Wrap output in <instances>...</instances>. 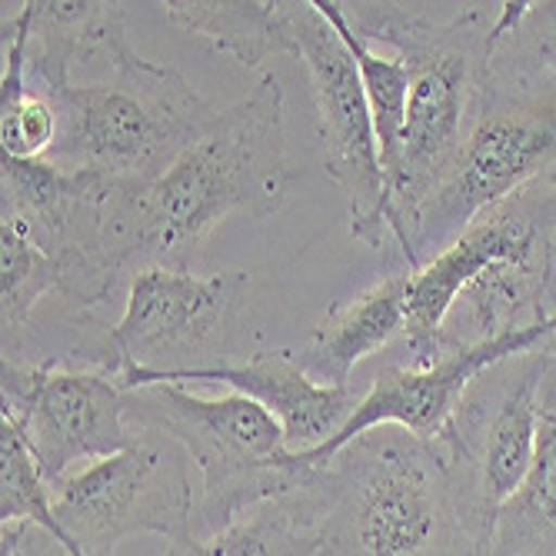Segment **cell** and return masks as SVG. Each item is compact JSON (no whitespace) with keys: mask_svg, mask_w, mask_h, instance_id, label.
<instances>
[{"mask_svg":"<svg viewBox=\"0 0 556 556\" xmlns=\"http://www.w3.org/2000/svg\"><path fill=\"white\" fill-rule=\"evenodd\" d=\"M353 34L396 50L410 71L407 124L387 180V227L407 270H417L414 224L433 190L446 180L490 100V74L500 40L530 11L527 0L483 4L440 17L430 4H340Z\"/></svg>","mask_w":556,"mask_h":556,"instance_id":"1","label":"cell"},{"mask_svg":"<svg viewBox=\"0 0 556 556\" xmlns=\"http://www.w3.org/2000/svg\"><path fill=\"white\" fill-rule=\"evenodd\" d=\"M287 200L283 90L267 74L143 190L108 200V254L121 277L143 267L190 270V257L230 217H270Z\"/></svg>","mask_w":556,"mask_h":556,"instance_id":"2","label":"cell"},{"mask_svg":"<svg viewBox=\"0 0 556 556\" xmlns=\"http://www.w3.org/2000/svg\"><path fill=\"white\" fill-rule=\"evenodd\" d=\"M556 177H543L477 217L460 237L410 274L407 367H430L549 320L546 290L556 267Z\"/></svg>","mask_w":556,"mask_h":556,"instance_id":"3","label":"cell"},{"mask_svg":"<svg viewBox=\"0 0 556 556\" xmlns=\"http://www.w3.org/2000/svg\"><path fill=\"white\" fill-rule=\"evenodd\" d=\"M320 556H480L443 453L400 427H377L303 477Z\"/></svg>","mask_w":556,"mask_h":556,"instance_id":"4","label":"cell"},{"mask_svg":"<svg viewBox=\"0 0 556 556\" xmlns=\"http://www.w3.org/2000/svg\"><path fill=\"white\" fill-rule=\"evenodd\" d=\"M61 117L50 164L108 180L114 193L154 184L220 114L174 67L140 58L114 64L108 80L50 93Z\"/></svg>","mask_w":556,"mask_h":556,"instance_id":"5","label":"cell"},{"mask_svg":"<svg viewBox=\"0 0 556 556\" xmlns=\"http://www.w3.org/2000/svg\"><path fill=\"white\" fill-rule=\"evenodd\" d=\"M127 424L177 440L200 467L193 536H214L240 514L296 490L307 477L287 446L280 420L243 393L197 396L184 383L127 390Z\"/></svg>","mask_w":556,"mask_h":556,"instance_id":"6","label":"cell"},{"mask_svg":"<svg viewBox=\"0 0 556 556\" xmlns=\"http://www.w3.org/2000/svg\"><path fill=\"white\" fill-rule=\"evenodd\" d=\"M536 77L540 74L493 61L486 108L457 164L417 214V270L424 267L427 250L440 254L453 237H460L507 197L543 177H556V100L540 93Z\"/></svg>","mask_w":556,"mask_h":556,"instance_id":"7","label":"cell"},{"mask_svg":"<svg viewBox=\"0 0 556 556\" xmlns=\"http://www.w3.org/2000/svg\"><path fill=\"white\" fill-rule=\"evenodd\" d=\"M553 337L510 361L483 370L464 393L440 440L450 480L464 503L480 556L490 543L496 510L527 480L540 430V387L553 364Z\"/></svg>","mask_w":556,"mask_h":556,"instance_id":"8","label":"cell"},{"mask_svg":"<svg viewBox=\"0 0 556 556\" xmlns=\"http://www.w3.org/2000/svg\"><path fill=\"white\" fill-rule=\"evenodd\" d=\"M193 514L187 450L154 430H137L127 450L80 467L54 486V517L71 556H117V546L140 533L167 543L187 540Z\"/></svg>","mask_w":556,"mask_h":556,"instance_id":"9","label":"cell"},{"mask_svg":"<svg viewBox=\"0 0 556 556\" xmlns=\"http://www.w3.org/2000/svg\"><path fill=\"white\" fill-rule=\"evenodd\" d=\"M243 270L200 277L177 267H143L127 280L124 317L93 350V367L111 377L137 367L150 374H177L200 367L197 357L227 340L243 324Z\"/></svg>","mask_w":556,"mask_h":556,"instance_id":"10","label":"cell"},{"mask_svg":"<svg viewBox=\"0 0 556 556\" xmlns=\"http://www.w3.org/2000/svg\"><path fill=\"white\" fill-rule=\"evenodd\" d=\"M0 420L14 424L50 486L127 450L137 433L127 424L121 383L97 367H71L61 357L0 364Z\"/></svg>","mask_w":556,"mask_h":556,"instance_id":"11","label":"cell"},{"mask_svg":"<svg viewBox=\"0 0 556 556\" xmlns=\"http://www.w3.org/2000/svg\"><path fill=\"white\" fill-rule=\"evenodd\" d=\"M287 21L296 58L314 84L324 170L346 197L350 233L370 247H383L390 233L387 180L357 61L337 27L320 14L317 0H287Z\"/></svg>","mask_w":556,"mask_h":556,"instance_id":"12","label":"cell"},{"mask_svg":"<svg viewBox=\"0 0 556 556\" xmlns=\"http://www.w3.org/2000/svg\"><path fill=\"white\" fill-rule=\"evenodd\" d=\"M4 207L0 217H17L30 237L54 257L71 283V307L84 324L90 311L127 283L108 254V200L111 187L97 174L64 170L50 161L0 157Z\"/></svg>","mask_w":556,"mask_h":556,"instance_id":"13","label":"cell"},{"mask_svg":"<svg viewBox=\"0 0 556 556\" xmlns=\"http://www.w3.org/2000/svg\"><path fill=\"white\" fill-rule=\"evenodd\" d=\"M549 337H556V314L536 327L507 333L490 343H477L467 350H450L430 367H390L383 370L370 390L361 396L357 410L346 420V427L324 446L296 453L300 470L324 467L337 450H343L350 440H357L377 427H400L420 440H440L457 414L464 393L470 383L490 370L500 361H510L517 353L543 346Z\"/></svg>","mask_w":556,"mask_h":556,"instance_id":"14","label":"cell"},{"mask_svg":"<svg viewBox=\"0 0 556 556\" xmlns=\"http://www.w3.org/2000/svg\"><path fill=\"white\" fill-rule=\"evenodd\" d=\"M121 390H140L150 383H224L233 393L257 400L264 410H270L287 437L293 453H307L330 443L346 420L357 410V396L350 387H327L317 383L293 357V350L254 353L240 364H217V367H193L177 374H150L127 367L114 374Z\"/></svg>","mask_w":556,"mask_h":556,"instance_id":"15","label":"cell"},{"mask_svg":"<svg viewBox=\"0 0 556 556\" xmlns=\"http://www.w3.org/2000/svg\"><path fill=\"white\" fill-rule=\"evenodd\" d=\"M30 47L27 84L43 97L71 87L77 64L108 61L111 67L134 54L124 27V4L87 0H27Z\"/></svg>","mask_w":556,"mask_h":556,"instance_id":"16","label":"cell"},{"mask_svg":"<svg viewBox=\"0 0 556 556\" xmlns=\"http://www.w3.org/2000/svg\"><path fill=\"white\" fill-rule=\"evenodd\" d=\"M407 293L410 270L383 277L370 290L327 311L314 327L307 346L293 353L296 364L317 383L350 387V374L361 361L374 357L396 333L407 327Z\"/></svg>","mask_w":556,"mask_h":556,"instance_id":"17","label":"cell"},{"mask_svg":"<svg viewBox=\"0 0 556 556\" xmlns=\"http://www.w3.org/2000/svg\"><path fill=\"white\" fill-rule=\"evenodd\" d=\"M483 556H556V353L540 387L533 467L523 486L496 510Z\"/></svg>","mask_w":556,"mask_h":556,"instance_id":"18","label":"cell"},{"mask_svg":"<svg viewBox=\"0 0 556 556\" xmlns=\"http://www.w3.org/2000/svg\"><path fill=\"white\" fill-rule=\"evenodd\" d=\"M161 8L177 27L211 40L247 71L277 54L296 58L287 0H170Z\"/></svg>","mask_w":556,"mask_h":556,"instance_id":"19","label":"cell"},{"mask_svg":"<svg viewBox=\"0 0 556 556\" xmlns=\"http://www.w3.org/2000/svg\"><path fill=\"white\" fill-rule=\"evenodd\" d=\"M167 556H320L317 507L303 483L261 507H250L214 536H187Z\"/></svg>","mask_w":556,"mask_h":556,"instance_id":"20","label":"cell"},{"mask_svg":"<svg viewBox=\"0 0 556 556\" xmlns=\"http://www.w3.org/2000/svg\"><path fill=\"white\" fill-rule=\"evenodd\" d=\"M317 8L337 27V34L350 47L353 61H357L364 93H367V108H370V121H374V134H377V143H380V167L387 170L393 164V157H396L403 124H407L410 71L396 54L383 58L361 34H353V27L346 24V17L340 11V0H317Z\"/></svg>","mask_w":556,"mask_h":556,"instance_id":"21","label":"cell"},{"mask_svg":"<svg viewBox=\"0 0 556 556\" xmlns=\"http://www.w3.org/2000/svg\"><path fill=\"white\" fill-rule=\"evenodd\" d=\"M61 117L54 100L34 90L0 97V150L11 161H47L58 143Z\"/></svg>","mask_w":556,"mask_h":556,"instance_id":"22","label":"cell"},{"mask_svg":"<svg viewBox=\"0 0 556 556\" xmlns=\"http://www.w3.org/2000/svg\"><path fill=\"white\" fill-rule=\"evenodd\" d=\"M496 61L503 64H514L520 71H530V74H556V40H543V43H514L503 37L500 47H496Z\"/></svg>","mask_w":556,"mask_h":556,"instance_id":"23","label":"cell"},{"mask_svg":"<svg viewBox=\"0 0 556 556\" xmlns=\"http://www.w3.org/2000/svg\"><path fill=\"white\" fill-rule=\"evenodd\" d=\"M553 343H556V337H553Z\"/></svg>","mask_w":556,"mask_h":556,"instance_id":"24","label":"cell"}]
</instances>
